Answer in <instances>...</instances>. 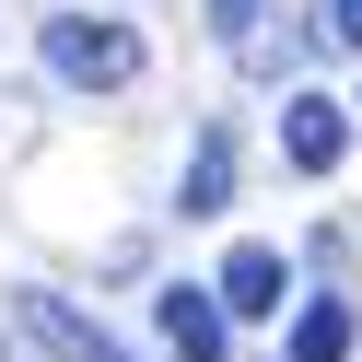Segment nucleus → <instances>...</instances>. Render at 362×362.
Segmentation results:
<instances>
[{"mask_svg":"<svg viewBox=\"0 0 362 362\" xmlns=\"http://www.w3.org/2000/svg\"><path fill=\"white\" fill-rule=\"evenodd\" d=\"M47 71L71 82V94H117V82H141V35L117 24V12H47Z\"/></svg>","mask_w":362,"mask_h":362,"instance_id":"f257e3e1","label":"nucleus"},{"mask_svg":"<svg viewBox=\"0 0 362 362\" xmlns=\"http://www.w3.org/2000/svg\"><path fill=\"white\" fill-rule=\"evenodd\" d=\"M12 362H129L94 315H71L59 292H12Z\"/></svg>","mask_w":362,"mask_h":362,"instance_id":"f03ea898","label":"nucleus"},{"mask_svg":"<svg viewBox=\"0 0 362 362\" xmlns=\"http://www.w3.org/2000/svg\"><path fill=\"white\" fill-rule=\"evenodd\" d=\"M339 152H351V105L339 94H292L281 105V164L292 175H339Z\"/></svg>","mask_w":362,"mask_h":362,"instance_id":"7ed1b4c3","label":"nucleus"},{"mask_svg":"<svg viewBox=\"0 0 362 362\" xmlns=\"http://www.w3.org/2000/svg\"><path fill=\"white\" fill-rule=\"evenodd\" d=\"M152 315H164V351H175V362H222V339H234V315L211 304V281H164Z\"/></svg>","mask_w":362,"mask_h":362,"instance_id":"20e7f679","label":"nucleus"},{"mask_svg":"<svg viewBox=\"0 0 362 362\" xmlns=\"http://www.w3.org/2000/svg\"><path fill=\"white\" fill-rule=\"evenodd\" d=\"M281 292H292V257H281V245H234L222 281H211V304L222 315H281Z\"/></svg>","mask_w":362,"mask_h":362,"instance_id":"39448f33","label":"nucleus"},{"mask_svg":"<svg viewBox=\"0 0 362 362\" xmlns=\"http://www.w3.org/2000/svg\"><path fill=\"white\" fill-rule=\"evenodd\" d=\"M175 211H187V222L234 211V129H199V141H187V175H175Z\"/></svg>","mask_w":362,"mask_h":362,"instance_id":"423d86ee","label":"nucleus"},{"mask_svg":"<svg viewBox=\"0 0 362 362\" xmlns=\"http://www.w3.org/2000/svg\"><path fill=\"white\" fill-rule=\"evenodd\" d=\"M304 47H315V24H269V0L245 12V35H234V59L257 82H281V71H304Z\"/></svg>","mask_w":362,"mask_h":362,"instance_id":"0eeeda50","label":"nucleus"},{"mask_svg":"<svg viewBox=\"0 0 362 362\" xmlns=\"http://www.w3.org/2000/svg\"><path fill=\"white\" fill-rule=\"evenodd\" d=\"M292 362H351V304H339V292H315V304L292 315Z\"/></svg>","mask_w":362,"mask_h":362,"instance_id":"6e6552de","label":"nucleus"},{"mask_svg":"<svg viewBox=\"0 0 362 362\" xmlns=\"http://www.w3.org/2000/svg\"><path fill=\"white\" fill-rule=\"evenodd\" d=\"M315 35H339V47H362V0H327V12H315Z\"/></svg>","mask_w":362,"mask_h":362,"instance_id":"1a4fd4ad","label":"nucleus"},{"mask_svg":"<svg viewBox=\"0 0 362 362\" xmlns=\"http://www.w3.org/2000/svg\"><path fill=\"white\" fill-rule=\"evenodd\" d=\"M245 12H257V0H211V35H222V47L245 35Z\"/></svg>","mask_w":362,"mask_h":362,"instance_id":"9d476101","label":"nucleus"}]
</instances>
